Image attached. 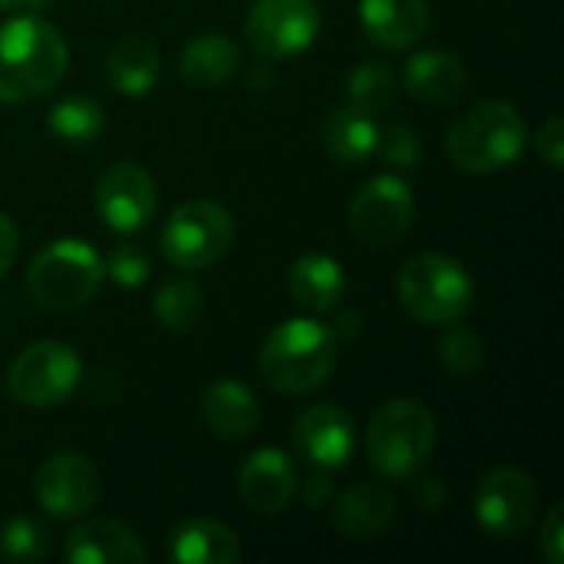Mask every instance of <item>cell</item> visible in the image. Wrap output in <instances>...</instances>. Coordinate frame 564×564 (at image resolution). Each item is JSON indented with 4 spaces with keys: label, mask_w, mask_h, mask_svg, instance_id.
Listing matches in <instances>:
<instances>
[{
    "label": "cell",
    "mask_w": 564,
    "mask_h": 564,
    "mask_svg": "<svg viewBox=\"0 0 564 564\" xmlns=\"http://www.w3.org/2000/svg\"><path fill=\"white\" fill-rule=\"evenodd\" d=\"M406 93L426 106H449L466 93V66L459 56L443 50H423L403 66Z\"/></svg>",
    "instance_id": "obj_18"
},
{
    "label": "cell",
    "mask_w": 564,
    "mask_h": 564,
    "mask_svg": "<svg viewBox=\"0 0 564 564\" xmlns=\"http://www.w3.org/2000/svg\"><path fill=\"white\" fill-rule=\"evenodd\" d=\"M102 274L112 278L119 288H142L152 274V264L145 258V251H139L135 245H119L109 251V258L102 261Z\"/></svg>",
    "instance_id": "obj_31"
},
{
    "label": "cell",
    "mask_w": 564,
    "mask_h": 564,
    "mask_svg": "<svg viewBox=\"0 0 564 564\" xmlns=\"http://www.w3.org/2000/svg\"><path fill=\"white\" fill-rule=\"evenodd\" d=\"M449 327V324H446ZM440 360L449 373L456 377H469L482 367L486 360V344L476 330L469 327H449L440 340Z\"/></svg>",
    "instance_id": "obj_29"
},
{
    "label": "cell",
    "mask_w": 564,
    "mask_h": 564,
    "mask_svg": "<svg viewBox=\"0 0 564 564\" xmlns=\"http://www.w3.org/2000/svg\"><path fill=\"white\" fill-rule=\"evenodd\" d=\"M410 496H413V506L423 509V512H436L446 502V489H443L440 479H416Z\"/></svg>",
    "instance_id": "obj_35"
},
{
    "label": "cell",
    "mask_w": 564,
    "mask_h": 564,
    "mask_svg": "<svg viewBox=\"0 0 564 564\" xmlns=\"http://www.w3.org/2000/svg\"><path fill=\"white\" fill-rule=\"evenodd\" d=\"M241 502L258 516L281 512L297 492V469L281 449H258L238 473Z\"/></svg>",
    "instance_id": "obj_15"
},
{
    "label": "cell",
    "mask_w": 564,
    "mask_h": 564,
    "mask_svg": "<svg viewBox=\"0 0 564 564\" xmlns=\"http://www.w3.org/2000/svg\"><path fill=\"white\" fill-rule=\"evenodd\" d=\"M436 449V420L420 400H390L367 426V456L387 479H413Z\"/></svg>",
    "instance_id": "obj_4"
},
{
    "label": "cell",
    "mask_w": 564,
    "mask_h": 564,
    "mask_svg": "<svg viewBox=\"0 0 564 564\" xmlns=\"http://www.w3.org/2000/svg\"><path fill=\"white\" fill-rule=\"evenodd\" d=\"M347 294V278L344 268L327 258V254H304L291 264V297L311 311V314H327L334 311Z\"/></svg>",
    "instance_id": "obj_24"
},
{
    "label": "cell",
    "mask_w": 564,
    "mask_h": 564,
    "mask_svg": "<svg viewBox=\"0 0 564 564\" xmlns=\"http://www.w3.org/2000/svg\"><path fill=\"white\" fill-rule=\"evenodd\" d=\"M360 327H364V317L347 311V314H340V317L334 321V327H330V330H334V337H357V334H360Z\"/></svg>",
    "instance_id": "obj_38"
},
{
    "label": "cell",
    "mask_w": 564,
    "mask_h": 564,
    "mask_svg": "<svg viewBox=\"0 0 564 564\" xmlns=\"http://www.w3.org/2000/svg\"><path fill=\"white\" fill-rule=\"evenodd\" d=\"M46 532L33 519H10L0 529V555L10 562H40L46 558Z\"/></svg>",
    "instance_id": "obj_30"
},
{
    "label": "cell",
    "mask_w": 564,
    "mask_h": 564,
    "mask_svg": "<svg viewBox=\"0 0 564 564\" xmlns=\"http://www.w3.org/2000/svg\"><path fill=\"white\" fill-rule=\"evenodd\" d=\"M294 443L314 469H344L357 446V430L347 410L337 403L307 406L294 423Z\"/></svg>",
    "instance_id": "obj_14"
},
{
    "label": "cell",
    "mask_w": 564,
    "mask_h": 564,
    "mask_svg": "<svg viewBox=\"0 0 564 564\" xmlns=\"http://www.w3.org/2000/svg\"><path fill=\"white\" fill-rule=\"evenodd\" d=\"M337 367V337L330 327L294 317L278 324L261 347V377L271 390L297 397L317 390Z\"/></svg>",
    "instance_id": "obj_2"
},
{
    "label": "cell",
    "mask_w": 564,
    "mask_h": 564,
    "mask_svg": "<svg viewBox=\"0 0 564 564\" xmlns=\"http://www.w3.org/2000/svg\"><path fill=\"white\" fill-rule=\"evenodd\" d=\"M17 245H20L17 225L0 212V281H3V274L10 271L13 258H17Z\"/></svg>",
    "instance_id": "obj_36"
},
{
    "label": "cell",
    "mask_w": 564,
    "mask_h": 564,
    "mask_svg": "<svg viewBox=\"0 0 564 564\" xmlns=\"http://www.w3.org/2000/svg\"><path fill=\"white\" fill-rule=\"evenodd\" d=\"M63 558L69 564H142L145 549L122 522L89 519L66 535Z\"/></svg>",
    "instance_id": "obj_16"
},
{
    "label": "cell",
    "mask_w": 564,
    "mask_h": 564,
    "mask_svg": "<svg viewBox=\"0 0 564 564\" xmlns=\"http://www.w3.org/2000/svg\"><path fill=\"white\" fill-rule=\"evenodd\" d=\"M43 3L50 0H0V13H30V10H40Z\"/></svg>",
    "instance_id": "obj_39"
},
{
    "label": "cell",
    "mask_w": 564,
    "mask_h": 564,
    "mask_svg": "<svg viewBox=\"0 0 564 564\" xmlns=\"http://www.w3.org/2000/svg\"><path fill=\"white\" fill-rule=\"evenodd\" d=\"M102 258L76 238L46 245L26 271V291L40 311L66 314L89 304L102 284Z\"/></svg>",
    "instance_id": "obj_6"
},
{
    "label": "cell",
    "mask_w": 564,
    "mask_h": 564,
    "mask_svg": "<svg viewBox=\"0 0 564 564\" xmlns=\"http://www.w3.org/2000/svg\"><path fill=\"white\" fill-rule=\"evenodd\" d=\"M397 291L403 307L423 324H459L476 297L469 271L440 251H423L400 268Z\"/></svg>",
    "instance_id": "obj_5"
},
{
    "label": "cell",
    "mask_w": 564,
    "mask_h": 564,
    "mask_svg": "<svg viewBox=\"0 0 564 564\" xmlns=\"http://www.w3.org/2000/svg\"><path fill=\"white\" fill-rule=\"evenodd\" d=\"M400 83L387 63H360L347 76V102L364 116H383L393 109Z\"/></svg>",
    "instance_id": "obj_26"
},
{
    "label": "cell",
    "mask_w": 564,
    "mask_h": 564,
    "mask_svg": "<svg viewBox=\"0 0 564 564\" xmlns=\"http://www.w3.org/2000/svg\"><path fill=\"white\" fill-rule=\"evenodd\" d=\"M33 492L53 519H79L99 502V473L79 453H53L36 469Z\"/></svg>",
    "instance_id": "obj_13"
},
{
    "label": "cell",
    "mask_w": 564,
    "mask_h": 564,
    "mask_svg": "<svg viewBox=\"0 0 564 564\" xmlns=\"http://www.w3.org/2000/svg\"><path fill=\"white\" fill-rule=\"evenodd\" d=\"M165 552L175 564H235L241 542L218 519H185L172 529Z\"/></svg>",
    "instance_id": "obj_20"
},
{
    "label": "cell",
    "mask_w": 564,
    "mask_h": 564,
    "mask_svg": "<svg viewBox=\"0 0 564 564\" xmlns=\"http://www.w3.org/2000/svg\"><path fill=\"white\" fill-rule=\"evenodd\" d=\"M393 512H397V502H393V492L387 486L360 482V486L347 489L337 499V506H334V529L344 539L370 542V539H377L380 532L390 529Z\"/></svg>",
    "instance_id": "obj_19"
},
{
    "label": "cell",
    "mask_w": 564,
    "mask_h": 564,
    "mask_svg": "<svg viewBox=\"0 0 564 564\" xmlns=\"http://www.w3.org/2000/svg\"><path fill=\"white\" fill-rule=\"evenodd\" d=\"M535 512H539V492L525 473L502 466V469H492L479 482L476 522L496 542L522 539L529 532V525L535 522Z\"/></svg>",
    "instance_id": "obj_11"
},
{
    "label": "cell",
    "mask_w": 564,
    "mask_h": 564,
    "mask_svg": "<svg viewBox=\"0 0 564 564\" xmlns=\"http://www.w3.org/2000/svg\"><path fill=\"white\" fill-rule=\"evenodd\" d=\"M241 66V46L225 33H202L192 36L178 56V73L195 89H212L228 83Z\"/></svg>",
    "instance_id": "obj_23"
},
{
    "label": "cell",
    "mask_w": 564,
    "mask_h": 564,
    "mask_svg": "<svg viewBox=\"0 0 564 564\" xmlns=\"http://www.w3.org/2000/svg\"><path fill=\"white\" fill-rule=\"evenodd\" d=\"M83 380V360L73 347L56 340L30 344L7 373L10 393L33 410H46L63 403Z\"/></svg>",
    "instance_id": "obj_8"
},
{
    "label": "cell",
    "mask_w": 564,
    "mask_h": 564,
    "mask_svg": "<svg viewBox=\"0 0 564 564\" xmlns=\"http://www.w3.org/2000/svg\"><path fill=\"white\" fill-rule=\"evenodd\" d=\"M539 545H542V555H545V562L549 564L564 562V509L562 506H555V509L549 512V519L542 522V539H539Z\"/></svg>",
    "instance_id": "obj_34"
},
{
    "label": "cell",
    "mask_w": 564,
    "mask_h": 564,
    "mask_svg": "<svg viewBox=\"0 0 564 564\" xmlns=\"http://www.w3.org/2000/svg\"><path fill=\"white\" fill-rule=\"evenodd\" d=\"M50 132L66 142V145H89L102 135L106 129V112L96 99L89 96H69L63 102H56L50 109V119H46Z\"/></svg>",
    "instance_id": "obj_27"
},
{
    "label": "cell",
    "mask_w": 564,
    "mask_h": 564,
    "mask_svg": "<svg viewBox=\"0 0 564 564\" xmlns=\"http://www.w3.org/2000/svg\"><path fill=\"white\" fill-rule=\"evenodd\" d=\"M69 66L63 33L33 17L17 13L0 26V102H26L46 96Z\"/></svg>",
    "instance_id": "obj_1"
},
{
    "label": "cell",
    "mask_w": 564,
    "mask_h": 564,
    "mask_svg": "<svg viewBox=\"0 0 564 564\" xmlns=\"http://www.w3.org/2000/svg\"><path fill=\"white\" fill-rule=\"evenodd\" d=\"M535 149H539V155L549 162V169H562L564 165V119L562 116H552L549 122H542V126H539Z\"/></svg>",
    "instance_id": "obj_33"
},
{
    "label": "cell",
    "mask_w": 564,
    "mask_h": 564,
    "mask_svg": "<svg viewBox=\"0 0 564 564\" xmlns=\"http://www.w3.org/2000/svg\"><path fill=\"white\" fill-rule=\"evenodd\" d=\"M321 26L317 0H258L245 20V36L258 56L291 59L317 40Z\"/></svg>",
    "instance_id": "obj_9"
},
{
    "label": "cell",
    "mask_w": 564,
    "mask_h": 564,
    "mask_svg": "<svg viewBox=\"0 0 564 564\" xmlns=\"http://www.w3.org/2000/svg\"><path fill=\"white\" fill-rule=\"evenodd\" d=\"M324 149L344 162V165H360L367 159L377 155V142H380V126L373 116H364L357 109H337L327 116L324 129H321Z\"/></svg>",
    "instance_id": "obj_25"
},
{
    "label": "cell",
    "mask_w": 564,
    "mask_h": 564,
    "mask_svg": "<svg viewBox=\"0 0 564 564\" xmlns=\"http://www.w3.org/2000/svg\"><path fill=\"white\" fill-rule=\"evenodd\" d=\"M202 416L208 430L221 440H248L261 423V406L254 393L238 380H218L202 397Z\"/></svg>",
    "instance_id": "obj_21"
},
{
    "label": "cell",
    "mask_w": 564,
    "mask_h": 564,
    "mask_svg": "<svg viewBox=\"0 0 564 564\" xmlns=\"http://www.w3.org/2000/svg\"><path fill=\"white\" fill-rule=\"evenodd\" d=\"M529 142L525 119L509 102H479L466 109L449 135L446 152L453 165H459L469 175H492L509 169Z\"/></svg>",
    "instance_id": "obj_3"
},
{
    "label": "cell",
    "mask_w": 564,
    "mask_h": 564,
    "mask_svg": "<svg viewBox=\"0 0 564 564\" xmlns=\"http://www.w3.org/2000/svg\"><path fill=\"white\" fill-rule=\"evenodd\" d=\"M360 23L373 46L400 53L423 40L430 26L426 0H360Z\"/></svg>",
    "instance_id": "obj_17"
},
{
    "label": "cell",
    "mask_w": 564,
    "mask_h": 564,
    "mask_svg": "<svg viewBox=\"0 0 564 564\" xmlns=\"http://www.w3.org/2000/svg\"><path fill=\"white\" fill-rule=\"evenodd\" d=\"M93 198H96V212L106 221V228L119 231V235L142 231L152 221L155 205H159V192H155L152 175L132 162L109 165L99 175Z\"/></svg>",
    "instance_id": "obj_12"
},
{
    "label": "cell",
    "mask_w": 564,
    "mask_h": 564,
    "mask_svg": "<svg viewBox=\"0 0 564 564\" xmlns=\"http://www.w3.org/2000/svg\"><path fill=\"white\" fill-rule=\"evenodd\" d=\"M152 311H155V317H159V324L165 330L188 334V330L198 327V321L205 314V294L192 278H172V281H165L159 288V294L152 301Z\"/></svg>",
    "instance_id": "obj_28"
},
{
    "label": "cell",
    "mask_w": 564,
    "mask_h": 564,
    "mask_svg": "<svg viewBox=\"0 0 564 564\" xmlns=\"http://www.w3.org/2000/svg\"><path fill=\"white\" fill-rule=\"evenodd\" d=\"M162 73V59L159 50L149 36H122L109 56H106V79L112 83L116 93L129 96V99H142L155 89Z\"/></svg>",
    "instance_id": "obj_22"
},
{
    "label": "cell",
    "mask_w": 564,
    "mask_h": 564,
    "mask_svg": "<svg viewBox=\"0 0 564 564\" xmlns=\"http://www.w3.org/2000/svg\"><path fill=\"white\" fill-rule=\"evenodd\" d=\"M377 152L383 155L387 165L393 169H416L420 159H423V142L413 129L406 126H387L380 129V142H377Z\"/></svg>",
    "instance_id": "obj_32"
},
{
    "label": "cell",
    "mask_w": 564,
    "mask_h": 564,
    "mask_svg": "<svg viewBox=\"0 0 564 564\" xmlns=\"http://www.w3.org/2000/svg\"><path fill=\"white\" fill-rule=\"evenodd\" d=\"M350 231L367 248L397 245L413 221V188L400 175H377L350 202Z\"/></svg>",
    "instance_id": "obj_10"
},
{
    "label": "cell",
    "mask_w": 564,
    "mask_h": 564,
    "mask_svg": "<svg viewBox=\"0 0 564 564\" xmlns=\"http://www.w3.org/2000/svg\"><path fill=\"white\" fill-rule=\"evenodd\" d=\"M301 492H304L307 506H314V509H317V506H324V502L330 499V492H334V489H330V479H327V473H324V469H317V473H314V476H311V479L301 486Z\"/></svg>",
    "instance_id": "obj_37"
},
{
    "label": "cell",
    "mask_w": 564,
    "mask_h": 564,
    "mask_svg": "<svg viewBox=\"0 0 564 564\" xmlns=\"http://www.w3.org/2000/svg\"><path fill=\"white\" fill-rule=\"evenodd\" d=\"M231 238H235L231 215L218 202L192 198L169 215L159 235V248L165 261L175 264L178 271H202L231 248Z\"/></svg>",
    "instance_id": "obj_7"
}]
</instances>
